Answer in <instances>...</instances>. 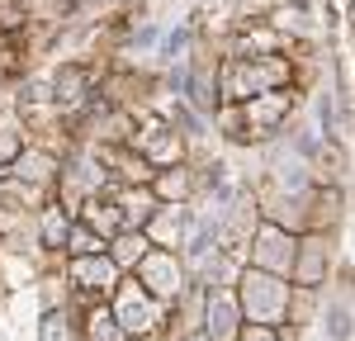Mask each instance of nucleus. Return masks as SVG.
I'll return each mask as SVG.
<instances>
[{"instance_id":"obj_2","label":"nucleus","mask_w":355,"mask_h":341,"mask_svg":"<svg viewBox=\"0 0 355 341\" xmlns=\"http://www.w3.org/2000/svg\"><path fill=\"white\" fill-rule=\"evenodd\" d=\"M119 317H123V332H133V327H152V304H147L137 289H128L123 304H119Z\"/></svg>"},{"instance_id":"obj_6","label":"nucleus","mask_w":355,"mask_h":341,"mask_svg":"<svg viewBox=\"0 0 355 341\" xmlns=\"http://www.w3.org/2000/svg\"><path fill=\"white\" fill-rule=\"evenodd\" d=\"M43 341H67V327H62V317H48V327H43Z\"/></svg>"},{"instance_id":"obj_4","label":"nucleus","mask_w":355,"mask_h":341,"mask_svg":"<svg viewBox=\"0 0 355 341\" xmlns=\"http://www.w3.org/2000/svg\"><path fill=\"white\" fill-rule=\"evenodd\" d=\"M114 317H100V313H95V317H90V341H123V332H119V327H110Z\"/></svg>"},{"instance_id":"obj_1","label":"nucleus","mask_w":355,"mask_h":341,"mask_svg":"<svg viewBox=\"0 0 355 341\" xmlns=\"http://www.w3.org/2000/svg\"><path fill=\"white\" fill-rule=\"evenodd\" d=\"M71 275L85 284V289H110V280H114V265L110 261H95V256H81L76 265H71Z\"/></svg>"},{"instance_id":"obj_3","label":"nucleus","mask_w":355,"mask_h":341,"mask_svg":"<svg viewBox=\"0 0 355 341\" xmlns=\"http://www.w3.org/2000/svg\"><path fill=\"white\" fill-rule=\"evenodd\" d=\"M62 237H67V218H62L57 209H48V213H43V242H48V247H57Z\"/></svg>"},{"instance_id":"obj_5","label":"nucleus","mask_w":355,"mask_h":341,"mask_svg":"<svg viewBox=\"0 0 355 341\" xmlns=\"http://www.w3.org/2000/svg\"><path fill=\"white\" fill-rule=\"evenodd\" d=\"M147 237H119V261H142Z\"/></svg>"}]
</instances>
